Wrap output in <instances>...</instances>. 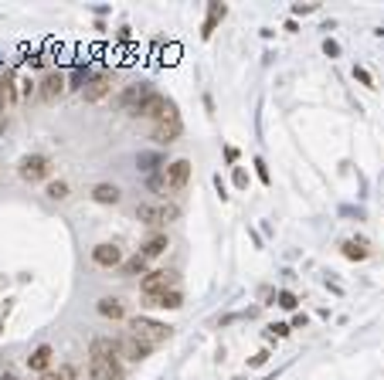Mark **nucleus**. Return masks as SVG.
Instances as JSON below:
<instances>
[{
	"label": "nucleus",
	"instance_id": "21",
	"mask_svg": "<svg viewBox=\"0 0 384 380\" xmlns=\"http://www.w3.org/2000/svg\"><path fill=\"white\" fill-rule=\"evenodd\" d=\"M92 201L96 204H119L123 201V190L116 187V184H96L92 187Z\"/></svg>",
	"mask_w": 384,
	"mask_h": 380
},
{
	"label": "nucleus",
	"instance_id": "33",
	"mask_svg": "<svg viewBox=\"0 0 384 380\" xmlns=\"http://www.w3.org/2000/svg\"><path fill=\"white\" fill-rule=\"evenodd\" d=\"M4 109H7V99H4V92H0V133L7 129V113H4Z\"/></svg>",
	"mask_w": 384,
	"mask_h": 380
},
{
	"label": "nucleus",
	"instance_id": "37",
	"mask_svg": "<svg viewBox=\"0 0 384 380\" xmlns=\"http://www.w3.org/2000/svg\"><path fill=\"white\" fill-rule=\"evenodd\" d=\"M0 380H18V377H14V374H4V377H0Z\"/></svg>",
	"mask_w": 384,
	"mask_h": 380
},
{
	"label": "nucleus",
	"instance_id": "17",
	"mask_svg": "<svg viewBox=\"0 0 384 380\" xmlns=\"http://www.w3.org/2000/svg\"><path fill=\"white\" fill-rule=\"evenodd\" d=\"M51 360H55V350H51L48 343H41L38 350L27 357V367H31V370H38V374H48V370H51Z\"/></svg>",
	"mask_w": 384,
	"mask_h": 380
},
{
	"label": "nucleus",
	"instance_id": "18",
	"mask_svg": "<svg viewBox=\"0 0 384 380\" xmlns=\"http://www.w3.org/2000/svg\"><path fill=\"white\" fill-rule=\"evenodd\" d=\"M136 167L147 173V177H154L156 170L160 173L167 170V156H163V153H140V156H136Z\"/></svg>",
	"mask_w": 384,
	"mask_h": 380
},
{
	"label": "nucleus",
	"instance_id": "25",
	"mask_svg": "<svg viewBox=\"0 0 384 380\" xmlns=\"http://www.w3.org/2000/svg\"><path fill=\"white\" fill-rule=\"evenodd\" d=\"M275 305H283V309H296V305H299V299H296L292 292H286V289H283V292L275 296Z\"/></svg>",
	"mask_w": 384,
	"mask_h": 380
},
{
	"label": "nucleus",
	"instance_id": "14",
	"mask_svg": "<svg viewBox=\"0 0 384 380\" xmlns=\"http://www.w3.org/2000/svg\"><path fill=\"white\" fill-rule=\"evenodd\" d=\"M173 102L171 99H167V95H160V92H154L150 95V99H147V102H143V109H140V119H163V115H167V109H171Z\"/></svg>",
	"mask_w": 384,
	"mask_h": 380
},
{
	"label": "nucleus",
	"instance_id": "24",
	"mask_svg": "<svg viewBox=\"0 0 384 380\" xmlns=\"http://www.w3.org/2000/svg\"><path fill=\"white\" fill-rule=\"evenodd\" d=\"M44 194H48L51 201H65V197H68V184H65V180H51Z\"/></svg>",
	"mask_w": 384,
	"mask_h": 380
},
{
	"label": "nucleus",
	"instance_id": "34",
	"mask_svg": "<svg viewBox=\"0 0 384 380\" xmlns=\"http://www.w3.org/2000/svg\"><path fill=\"white\" fill-rule=\"evenodd\" d=\"M272 329H275V336H289V333H292V326L289 323H275Z\"/></svg>",
	"mask_w": 384,
	"mask_h": 380
},
{
	"label": "nucleus",
	"instance_id": "38",
	"mask_svg": "<svg viewBox=\"0 0 384 380\" xmlns=\"http://www.w3.org/2000/svg\"><path fill=\"white\" fill-rule=\"evenodd\" d=\"M0 333H4V323H0Z\"/></svg>",
	"mask_w": 384,
	"mask_h": 380
},
{
	"label": "nucleus",
	"instance_id": "8",
	"mask_svg": "<svg viewBox=\"0 0 384 380\" xmlns=\"http://www.w3.org/2000/svg\"><path fill=\"white\" fill-rule=\"evenodd\" d=\"M65 89H68V75H65V72H58V68H51L48 75L41 78L38 95H41V102H58V99L65 95Z\"/></svg>",
	"mask_w": 384,
	"mask_h": 380
},
{
	"label": "nucleus",
	"instance_id": "6",
	"mask_svg": "<svg viewBox=\"0 0 384 380\" xmlns=\"http://www.w3.org/2000/svg\"><path fill=\"white\" fill-rule=\"evenodd\" d=\"M48 170H51V160H48L44 153H27V156H20V160H18L20 180H27V184H38V180H44V177H48Z\"/></svg>",
	"mask_w": 384,
	"mask_h": 380
},
{
	"label": "nucleus",
	"instance_id": "27",
	"mask_svg": "<svg viewBox=\"0 0 384 380\" xmlns=\"http://www.w3.org/2000/svg\"><path fill=\"white\" fill-rule=\"evenodd\" d=\"M255 173H259V180H262V184H272V173H269V167H266V160H262V156H255Z\"/></svg>",
	"mask_w": 384,
	"mask_h": 380
},
{
	"label": "nucleus",
	"instance_id": "4",
	"mask_svg": "<svg viewBox=\"0 0 384 380\" xmlns=\"http://www.w3.org/2000/svg\"><path fill=\"white\" fill-rule=\"evenodd\" d=\"M136 221L140 224H150V228L173 224V221H180V208L177 204H140L136 208Z\"/></svg>",
	"mask_w": 384,
	"mask_h": 380
},
{
	"label": "nucleus",
	"instance_id": "19",
	"mask_svg": "<svg viewBox=\"0 0 384 380\" xmlns=\"http://www.w3.org/2000/svg\"><path fill=\"white\" fill-rule=\"evenodd\" d=\"M147 272H150V258H143L140 251H136V255H130V258H126V262L119 265V275H123V279H133V275H147Z\"/></svg>",
	"mask_w": 384,
	"mask_h": 380
},
{
	"label": "nucleus",
	"instance_id": "13",
	"mask_svg": "<svg viewBox=\"0 0 384 380\" xmlns=\"http://www.w3.org/2000/svg\"><path fill=\"white\" fill-rule=\"evenodd\" d=\"M143 305L147 309H180L184 305V292L171 289V292H160V296H143Z\"/></svg>",
	"mask_w": 384,
	"mask_h": 380
},
{
	"label": "nucleus",
	"instance_id": "31",
	"mask_svg": "<svg viewBox=\"0 0 384 380\" xmlns=\"http://www.w3.org/2000/svg\"><path fill=\"white\" fill-rule=\"evenodd\" d=\"M48 65H51V58L44 55V51H38V55L31 58V68H48Z\"/></svg>",
	"mask_w": 384,
	"mask_h": 380
},
{
	"label": "nucleus",
	"instance_id": "7",
	"mask_svg": "<svg viewBox=\"0 0 384 380\" xmlns=\"http://www.w3.org/2000/svg\"><path fill=\"white\" fill-rule=\"evenodd\" d=\"M154 95V85H147V82H136V85H126L123 92H119V109L126 115H140L143 109V102Z\"/></svg>",
	"mask_w": 384,
	"mask_h": 380
},
{
	"label": "nucleus",
	"instance_id": "35",
	"mask_svg": "<svg viewBox=\"0 0 384 380\" xmlns=\"http://www.w3.org/2000/svg\"><path fill=\"white\" fill-rule=\"evenodd\" d=\"M269 360V350H262V353H255V357H252V367H262V363Z\"/></svg>",
	"mask_w": 384,
	"mask_h": 380
},
{
	"label": "nucleus",
	"instance_id": "30",
	"mask_svg": "<svg viewBox=\"0 0 384 380\" xmlns=\"http://www.w3.org/2000/svg\"><path fill=\"white\" fill-rule=\"evenodd\" d=\"M323 55H327V58H340V44H337L333 38H327V41H323Z\"/></svg>",
	"mask_w": 384,
	"mask_h": 380
},
{
	"label": "nucleus",
	"instance_id": "12",
	"mask_svg": "<svg viewBox=\"0 0 384 380\" xmlns=\"http://www.w3.org/2000/svg\"><path fill=\"white\" fill-rule=\"evenodd\" d=\"M191 180V160L180 156V160H171L167 163V187L171 190H184Z\"/></svg>",
	"mask_w": 384,
	"mask_h": 380
},
{
	"label": "nucleus",
	"instance_id": "32",
	"mask_svg": "<svg viewBox=\"0 0 384 380\" xmlns=\"http://www.w3.org/2000/svg\"><path fill=\"white\" fill-rule=\"evenodd\" d=\"M31 92H35V82L31 78H20V99H31Z\"/></svg>",
	"mask_w": 384,
	"mask_h": 380
},
{
	"label": "nucleus",
	"instance_id": "11",
	"mask_svg": "<svg viewBox=\"0 0 384 380\" xmlns=\"http://www.w3.org/2000/svg\"><path fill=\"white\" fill-rule=\"evenodd\" d=\"M92 262L99 268H119L126 258H123V248L113 245V241H102V245L92 248Z\"/></svg>",
	"mask_w": 384,
	"mask_h": 380
},
{
	"label": "nucleus",
	"instance_id": "9",
	"mask_svg": "<svg viewBox=\"0 0 384 380\" xmlns=\"http://www.w3.org/2000/svg\"><path fill=\"white\" fill-rule=\"evenodd\" d=\"M109 92H113V72H106V68L99 72L96 68V75L89 78V85L82 89V99H85V102H102Z\"/></svg>",
	"mask_w": 384,
	"mask_h": 380
},
{
	"label": "nucleus",
	"instance_id": "16",
	"mask_svg": "<svg viewBox=\"0 0 384 380\" xmlns=\"http://www.w3.org/2000/svg\"><path fill=\"white\" fill-rule=\"evenodd\" d=\"M18 72L14 68H4V75H0V92H4V99H7V106H18L20 99V89H18Z\"/></svg>",
	"mask_w": 384,
	"mask_h": 380
},
{
	"label": "nucleus",
	"instance_id": "20",
	"mask_svg": "<svg viewBox=\"0 0 384 380\" xmlns=\"http://www.w3.org/2000/svg\"><path fill=\"white\" fill-rule=\"evenodd\" d=\"M225 14H228V7L225 4H208V18H204V27H201V38L208 41L214 34V27L225 20Z\"/></svg>",
	"mask_w": 384,
	"mask_h": 380
},
{
	"label": "nucleus",
	"instance_id": "26",
	"mask_svg": "<svg viewBox=\"0 0 384 380\" xmlns=\"http://www.w3.org/2000/svg\"><path fill=\"white\" fill-rule=\"evenodd\" d=\"M231 180H235V187L238 190H249V170H245V167H235Z\"/></svg>",
	"mask_w": 384,
	"mask_h": 380
},
{
	"label": "nucleus",
	"instance_id": "5",
	"mask_svg": "<svg viewBox=\"0 0 384 380\" xmlns=\"http://www.w3.org/2000/svg\"><path fill=\"white\" fill-rule=\"evenodd\" d=\"M177 282H180V275H177L173 268H154V272H147V275H143L140 289H143V296H160V292L177 289Z\"/></svg>",
	"mask_w": 384,
	"mask_h": 380
},
{
	"label": "nucleus",
	"instance_id": "15",
	"mask_svg": "<svg viewBox=\"0 0 384 380\" xmlns=\"http://www.w3.org/2000/svg\"><path fill=\"white\" fill-rule=\"evenodd\" d=\"M167 248H171V238H167V231H156V234H150V238L140 245V255H143V258H160Z\"/></svg>",
	"mask_w": 384,
	"mask_h": 380
},
{
	"label": "nucleus",
	"instance_id": "28",
	"mask_svg": "<svg viewBox=\"0 0 384 380\" xmlns=\"http://www.w3.org/2000/svg\"><path fill=\"white\" fill-rule=\"evenodd\" d=\"M354 78H357L361 85H367V89H374V78H371V72H367V68H361V65L354 68Z\"/></svg>",
	"mask_w": 384,
	"mask_h": 380
},
{
	"label": "nucleus",
	"instance_id": "2",
	"mask_svg": "<svg viewBox=\"0 0 384 380\" xmlns=\"http://www.w3.org/2000/svg\"><path fill=\"white\" fill-rule=\"evenodd\" d=\"M130 333H133L136 340H143L147 346H160V343H167L173 336V326L167 323H156V319H147V316H136L130 319Z\"/></svg>",
	"mask_w": 384,
	"mask_h": 380
},
{
	"label": "nucleus",
	"instance_id": "1",
	"mask_svg": "<svg viewBox=\"0 0 384 380\" xmlns=\"http://www.w3.org/2000/svg\"><path fill=\"white\" fill-rule=\"evenodd\" d=\"M89 377L92 380H123L119 343L109 336H96L89 346Z\"/></svg>",
	"mask_w": 384,
	"mask_h": 380
},
{
	"label": "nucleus",
	"instance_id": "10",
	"mask_svg": "<svg viewBox=\"0 0 384 380\" xmlns=\"http://www.w3.org/2000/svg\"><path fill=\"white\" fill-rule=\"evenodd\" d=\"M119 357L123 360H130V363H143L150 353H154V346H147L143 340H136L133 333H126V336H119Z\"/></svg>",
	"mask_w": 384,
	"mask_h": 380
},
{
	"label": "nucleus",
	"instance_id": "29",
	"mask_svg": "<svg viewBox=\"0 0 384 380\" xmlns=\"http://www.w3.org/2000/svg\"><path fill=\"white\" fill-rule=\"evenodd\" d=\"M316 11V4H292V18H306Z\"/></svg>",
	"mask_w": 384,
	"mask_h": 380
},
{
	"label": "nucleus",
	"instance_id": "3",
	"mask_svg": "<svg viewBox=\"0 0 384 380\" xmlns=\"http://www.w3.org/2000/svg\"><path fill=\"white\" fill-rule=\"evenodd\" d=\"M180 133H184V119H180V113H177V106H171V109H167V115L154 122L150 139H154V143H160V146H171V143H177V139H180Z\"/></svg>",
	"mask_w": 384,
	"mask_h": 380
},
{
	"label": "nucleus",
	"instance_id": "22",
	"mask_svg": "<svg viewBox=\"0 0 384 380\" xmlns=\"http://www.w3.org/2000/svg\"><path fill=\"white\" fill-rule=\"evenodd\" d=\"M96 309H99V316H106V319H126V305L119 303V299H113V296L99 299Z\"/></svg>",
	"mask_w": 384,
	"mask_h": 380
},
{
	"label": "nucleus",
	"instance_id": "23",
	"mask_svg": "<svg viewBox=\"0 0 384 380\" xmlns=\"http://www.w3.org/2000/svg\"><path fill=\"white\" fill-rule=\"evenodd\" d=\"M344 258H350V262H364L367 258V241H357V238H347L344 245Z\"/></svg>",
	"mask_w": 384,
	"mask_h": 380
},
{
	"label": "nucleus",
	"instance_id": "36",
	"mask_svg": "<svg viewBox=\"0 0 384 380\" xmlns=\"http://www.w3.org/2000/svg\"><path fill=\"white\" fill-rule=\"evenodd\" d=\"M38 380H65V374H61V370H48V374H41Z\"/></svg>",
	"mask_w": 384,
	"mask_h": 380
}]
</instances>
